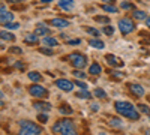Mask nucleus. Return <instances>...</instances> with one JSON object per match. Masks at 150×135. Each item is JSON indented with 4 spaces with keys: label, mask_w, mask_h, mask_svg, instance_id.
Here are the masks:
<instances>
[{
    "label": "nucleus",
    "mask_w": 150,
    "mask_h": 135,
    "mask_svg": "<svg viewBox=\"0 0 150 135\" xmlns=\"http://www.w3.org/2000/svg\"><path fill=\"white\" fill-rule=\"evenodd\" d=\"M114 108L116 111L120 114V116H125L131 120H138L140 119V114L138 111L135 110V107L131 104V102H125V101H117L114 104Z\"/></svg>",
    "instance_id": "f257e3e1"
},
{
    "label": "nucleus",
    "mask_w": 150,
    "mask_h": 135,
    "mask_svg": "<svg viewBox=\"0 0 150 135\" xmlns=\"http://www.w3.org/2000/svg\"><path fill=\"white\" fill-rule=\"evenodd\" d=\"M119 30L123 35H129L131 32L135 30V24L131 18H122V20H119Z\"/></svg>",
    "instance_id": "39448f33"
},
{
    "label": "nucleus",
    "mask_w": 150,
    "mask_h": 135,
    "mask_svg": "<svg viewBox=\"0 0 150 135\" xmlns=\"http://www.w3.org/2000/svg\"><path fill=\"white\" fill-rule=\"evenodd\" d=\"M138 108H140V111H141V113L150 116V108H149L147 105H144V104H138Z\"/></svg>",
    "instance_id": "7c9ffc66"
},
{
    "label": "nucleus",
    "mask_w": 150,
    "mask_h": 135,
    "mask_svg": "<svg viewBox=\"0 0 150 135\" xmlns=\"http://www.w3.org/2000/svg\"><path fill=\"white\" fill-rule=\"evenodd\" d=\"M29 93L33 98H45V96H48V90L45 87H42V86H38V84L30 86V87H29Z\"/></svg>",
    "instance_id": "423d86ee"
},
{
    "label": "nucleus",
    "mask_w": 150,
    "mask_h": 135,
    "mask_svg": "<svg viewBox=\"0 0 150 135\" xmlns=\"http://www.w3.org/2000/svg\"><path fill=\"white\" fill-rule=\"evenodd\" d=\"M33 33L36 36H47L50 33V30H48V26H45V24H38Z\"/></svg>",
    "instance_id": "9b49d317"
},
{
    "label": "nucleus",
    "mask_w": 150,
    "mask_h": 135,
    "mask_svg": "<svg viewBox=\"0 0 150 135\" xmlns=\"http://www.w3.org/2000/svg\"><path fill=\"white\" fill-rule=\"evenodd\" d=\"M39 120H41V123H47V122H48V116L47 114H39Z\"/></svg>",
    "instance_id": "4c0bfd02"
},
{
    "label": "nucleus",
    "mask_w": 150,
    "mask_h": 135,
    "mask_svg": "<svg viewBox=\"0 0 150 135\" xmlns=\"http://www.w3.org/2000/svg\"><path fill=\"white\" fill-rule=\"evenodd\" d=\"M56 86L60 89V90H65V92H72L74 89V83H71L69 80H65V78H60L56 81Z\"/></svg>",
    "instance_id": "6e6552de"
},
{
    "label": "nucleus",
    "mask_w": 150,
    "mask_h": 135,
    "mask_svg": "<svg viewBox=\"0 0 150 135\" xmlns=\"http://www.w3.org/2000/svg\"><path fill=\"white\" fill-rule=\"evenodd\" d=\"M29 78H30L32 81H35V83H39V81L42 80L41 74H39V72H36V71H32V72H29Z\"/></svg>",
    "instance_id": "aec40b11"
},
{
    "label": "nucleus",
    "mask_w": 150,
    "mask_h": 135,
    "mask_svg": "<svg viewBox=\"0 0 150 135\" xmlns=\"http://www.w3.org/2000/svg\"><path fill=\"white\" fill-rule=\"evenodd\" d=\"M24 42L29 44V45H36L38 44V36L33 33V35H26L24 36Z\"/></svg>",
    "instance_id": "dca6fc26"
},
{
    "label": "nucleus",
    "mask_w": 150,
    "mask_h": 135,
    "mask_svg": "<svg viewBox=\"0 0 150 135\" xmlns=\"http://www.w3.org/2000/svg\"><path fill=\"white\" fill-rule=\"evenodd\" d=\"M15 68H18V69H24V68H26V65H23V63H15Z\"/></svg>",
    "instance_id": "a19ab883"
},
{
    "label": "nucleus",
    "mask_w": 150,
    "mask_h": 135,
    "mask_svg": "<svg viewBox=\"0 0 150 135\" xmlns=\"http://www.w3.org/2000/svg\"><path fill=\"white\" fill-rule=\"evenodd\" d=\"M59 111H60V114L69 116V114H72V108H71L69 105H60V107H59Z\"/></svg>",
    "instance_id": "4be33fe9"
},
{
    "label": "nucleus",
    "mask_w": 150,
    "mask_h": 135,
    "mask_svg": "<svg viewBox=\"0 0 150 135\" xmlns=\"http://www.w3.org/2000/svg\"><path fill=\"white\" fill-rule=\"evenodd\" d=\"M39 51H41L42 54H48V56L53 54V50H50V48H48V50H47V48H39Z\"/></svg>",
    "instance_id": "e433bc0d"
},
{
    "label": "nucleus",
    "mask_w": 150,
    "mask_h": 135,
    "mask_svg": "<svg viewBox=\"0 0 150 135\" xmlns=\"http://www.w3.org/2000/svg\"><path fill=\"white\" fill-rule=\"evenodd\" d=\"M77 98H80V99H89V98H90V93L87 92V89H81V90L77 93Z\"/></svg>",
    "instance_id": "b1692460"
},
{
    "label": "nucleus",
    "mask_w": 150,
    "mask_h": 135,
    "mask_svg": "<svg viewBox=\"0 0 150 135\" xmlns=\"http://www.w3.org/2000/svg\"><path fill=\"white\" fill-rule=\"evenodd\" d=\"M69 60H71V65L75 69H84L87 65V57L81 53H72L69 56Z\"/></svg>",
    "instance_id": "20e7f679"
},
{
    "label": "nucleus",
    "mask_w": 150,
    "mask_h": 135,
    "mask_svg": "<svg viewBox=\"0 0 150 135\" xmlns=\"http://www.w3.org/2000/svg\"><path fill=\"white\" fill-rule=\"evenodd\" d=\"M5 27H6V29H9V30H17V29H20V24H18V23L8 21V23H5Z\"/></svg>",
    "instance_id": "a878e982"
},
{
    "label": "nucleus",
    "mask_w": 150,
    "mask_h": 135,
    "mask_svg": "<svg viewBox=\"0 0 150 135\" xmlns=\"http://www.w3.org/2000/svg\"><path fill=\"white\" fill-rule=\"evenodd\" d=\"M59 8L65 11H72L74 9V2L72 0H59Z\"/></svg>",
    "instance_id": "4468645a"
},
{
    "label": "nucleus",
    "mask_w": 150,
    "mask_h": 135,
    "mask_svg": "<svg viewBox=\"0 0 150 135\" xmlns=\"http://www.w3.org/2000/svg\"><path fill=\"white\" fill-rule=\"evenodd\" d=\"M50 26H54L57 29H65L69 26V21L68 20H63V18H53L50 21Z\"/></svg>",
    "instance_id": "1a4fd4ad"
},
{
    "label": "nucleus",
    "mask_w": 150,
    "mask_h": 135,
    "mask_svg": "<svg viewBox=\"0 0 150 135\" xmlns=\"http://www.w3.org/2000/svg\"><path fill=\"white\" fill-rule=\"evenodd\" d=\"M14 20V14L12 12H8L5 9L0 11V23H8V21H12Z\"/></svg>",
    "instance_id": "ddd939ff"
},
{
    "label": "nucleus",
    "mask_w": 150,
    "mask_h": 135,
    "mask_svg": "<svg viewBox=\"0 0 150 135\" xmlns=\"http://www.w3.org/2000/svg\"><path fill=\"white\" fill-rule=\"evenodd\" d=\"M66 44H68V45H80L81 41H80V39H68Z\"/></svg>",
    "instance_id": "f704fd0d"
},
{
    "label": "nucleus",
    "mask_w": 150,
    "mask_h": 135,
    "mask_svg": "<svg viewBox=\"0 0 150 135\" xmlns=\"http://www.w3.org/2000/svg\"><path fill=\"white\" fill-rule=\"evenodd\" d=\"M102 9H104L105 12H111V14H116V12L119 11L116 6H112V5H110V3H108V5H104V6H102Z\"/></svg>",
    "instance_id": "cd10ccee"
},
{
    "label": "nucleus",
    "mask_w": 150,
    "mask_h": 135,
    "mask_svg": "<svg viewBox=\"0 0 150 135\" xmlns=\"http://www.w3.org/2000/svg\"><path fill=\"white\" fill-rule=\"evenodd\" d=\"M0 38H2L3 41H14L15 36L9 33V32H5V30H0Z\"/></svg>",
    "instance_id": "6ab92c4d"
},
{
    "label": "nucleus",
    "mask_w": 150,
    "mask_h": 135,
    "mask_svg": "<svg viewBox=\"0 0 150 135\" xmlns=\"http://www.w3.org/2000/svg\"><path fill=\"white\" fill-rule=\"evenodd\" d=\"M75 84H77L80 89H87V84H86V83H83V81H77Z\"/></svg>",
    "instance_id": "58836bf2"
},
{
    "label": "nucleus",
    "mask_w": 150,
    "mask_h": 135,
    "mask_svg": "<svg viewBox=\"0 0 150 135\" xmlns=\"http://www.w3.org/2000/svg\"><path fill=\"white\" fill-rule=\"evenodd\" d=\"M89 44H90L92 47L98 48V50H104V48H105V44H104L102 41H99V39H90Z\"/></svg>",
    "instance_id": "a211bd4d"
},
{
    "label": "nucleus",
    "mask_w": 150,
    "mask_h": 135,
    "mask_svg": "<svg viewBox=\"0 0 150 135\" xmlns=\"http://www.w3.org/2000/svg\"><path fill=\"white\" fill-rule=\"evenodd\" d=\"M20 134L21 135H38V134H42V128L33 123V122L21 120L20 122Z\"/></svg>",
    "instance_id": "7ed1b4c3"
},
{
    "label": "nucleus",
    "mask_w": 150,
    "mask_h": 135,
    "mask_svg": "<svg viewBox=\"0 0 150 135\" xmlns=\"http://www.w3.org/2000/svg\"><path fill=\"white\" fill-rule=\"evenodd\" d=\"M0 98H3V93L2 92H0Z\"/></svg>",
    "instance_id": "09e8293b"
},
{
    "label": "nucleus",
    "mask_w": 150,
    "mask_h": 135,
    "mask_svg": "<svg viewBox=\"0 0 150 135\" xmlns=\"http://www.w3.org/2000/svg\"><path fill=\"white\" fill-rule=\"evenodd\" d=\"M110 75L114 78V80H122V78L125 77V74L120 72V71H111V72H110Z\"/></svg>",
    "instance_id": "bb28decb"
},
{
    "label": "nucleus",
    "mask_w": 150,
    "mask_h": 135,
    "mask_svg": "<svg viewBox=\"0 0 150 135\" xmlns=\"http://www.w3.org/2000/svg\"><path fill=\"white\" fill-rule=\"evenodd\" d=\"M120 8H123V9H134V5L132 3H128V2H122L120 3Z\"/></svg>",
    "instance_id": "72a5a7b5"
},
{
    "label": "nucleus",
    "mask_w": 150,
    "mask_h": 135,
    "mask_svg": "<svg viewBox=\"0 0 150 135\" xmlns=\"http://www.w3.org/2000/svg\"><path fill=\"white\" fill-rule=\"evenodd\" d=\"M2 105H3V102H2V101H0V107H2Z\"/></svg>",
    "instance_id": "8fccbe9b"
},
{
    "label": "nucleus",
    "mask_w": 150,
    "mask_h": 135,
    "mask_svg": "<svg viewBox=\"0 0 150 135\" xmlns=\"http://www.w3.org/2000/svg\"><path fill=\"white\" fill-rule=\"evenodd\" d=\"M90 108H92V111H98V110H99V105H98V104H92Z\"/></svg>",
    "instance_id": "ea45409f"
},
{
    "label": "nucleus",
    "mask_w": 150,
    "mask_h": 135,
    "mask_svg": "<svg viewBox=\"0 0 150 135\" xmlns=\"http://www.w3.org/2000/svg\"><path fill=\"white\" fill-rule=\"evenodd\" d=\"M108 123H110L111 126H114V128H122V126H123L122 120H120V119H116V117H110V119H108Z\"/></svg>",
    "instance_id": "412c9836"
},
{
    "label": "nucleus",
    "mask_w": 150,
    "mask_h": 135,
    "mask_svg": "<svg viewBox=\"0 0 150 135\" xmlns=\"http://www.w3.org/2000/svg\"><path fill=\"white\" fill-rule=\"evenodd\" d=\"M0 48H3V42L2 41H0Z\"/></svg>",
    "instance_id": "de8ad7c7"
},
{
    "label": "nucleus",
    "mask_w": 150,
    "mask_h": 135,
    "mask_svg": "<svg viewBox=\"0 0 150 135\" xmlns=\"http://www.w3.org/2000/svg\"><path fill=\"white\" fill-rule=\"evenodd\" d=\"M101 72H102V68H101V65H99V63H93L89 68V74H90V75H99Z\"/></svg>",
    "instance_id": "2eb2a0df"
},
{
    "label": "nucleus",
    "mask_w": 150,
    "mask_h": 135,
    "mask_svg": "<svg viewBox=\"0 0 150 135\" xmlns=\"http://www.w3.org/2000/svg\"><path fill=\"white\" fill-rule=\"evenodd\" d=\"M105 60H107V65H110V66H112V68H120V66L125 65L123 60H122L120 57L114 56V54H107V56H105Z\"/></svg>",
    "instance_id": "0eeeda50"
},
{
    "label": "nucleus",
    "mask_w": 150,
    "mask_h": 135,
    "mask_svg": "<svg viewBox=\"0 0 150 135\" xmlns=\"http://www.w3.org/2000/svg\"><path fill=\"white\" fill-rule=\"evenodd\" d=\"M146 26L150 29V17H147V18H146Z\"/></svg>",
    "instance_id": "79ce46f5"
},
{
    "label": "nucleus",
    "mask_w": 150,
    "mask_h": 135,
    "mask_svg": "<svg viewBox=\"0 0 150 135\" xmlns=\"http://www.w3.org/2000/svg\"><path fill=\"white\" fill-rule=\"evenodd\" d=\"M33 108L38 110V111H42V113H48L50 110H51V105L48 102H41V101H36L33 102Z\"/></svg>",
    "instance_id": "9d476101"
},
{
    "label": "nucleus",
    "mask_w": 150,
    "mask_h": 135,
    "mask_svg": "<svg viewBox=\"0 0 150 135\" xmlns=\"http://www.w3.org/2000/svg\"><path fill=\"white\" fill-rule=\"evenodd\" d=\"M104 2H108V3H112V0H104Z\"/></svg>",
    "instance_id": "49530a36"
},
{
    "label": "nucleus",
    "mask_w": 150,
    "mask_h": 135,
    "mask_svg": "<svg viewBox=\"0 0 150 135\" xmlns=\"http://www.w3.org/2000/svg\"><path fill=\"white\" fill-rule=\"evenodd\" d=\"M132 15H134L135 20H146L147 18V14H146L144 11H134Z\"/></svg>",
    "instance_id": "5701e85b"
},
{
    "label": "nucleus",
    "mask_w": 150,
    "mask_h": 135,
    "mask_svg": "<svg viewBox=\"0 0 150 135\" xmlns=\"http://www.w3.org/2000/svg\"><path fill=\"white\" fill-rule=\"evenodd\" d=\"M42 42H44V45H47V47H56V45H59V41L54 39V38H50L48 35H47V38L42 39Z\"/></svg>",
    "instance_id": "f3484780"
},
{
    "label": "nucleus",
    "mask_w": 150,
    "mask_h": 135,
    "mask_svg": "<svg viewBox=\"0 0 150 135\" xmlns=\"http://www.w3.org/2000/svg\"><path fill=\"white\" fill-rule=\"evenodd\" d=\"M9 50H11V53H15V54H21L23 53V50H21L20 47H11Z\"/></svg>",
    "instance_id": "c9c22d12"
},
{
    "label": "nucleus",
    "mask_w": 150,
    "mask_h": 135,
    "mask_svg": "<svg viewBox=\"0 0 150 135\" xmlns=\"http://www.w3.org/2000/svg\"><path fill=\"white\" fill-rule=\"evenodd\" d=\"M2 9H5V6H3L2 3H0V11H2Z\"/></svg>",
    "instance_id": "a18cd8bd"
},
{
    "label": "nucleus",
    "mask_w": 150,
    "mask_h": 135,
    "mask_svg": "<svg viewBox=\"0 0 150 135\" xmlns=\"http://www.w3.org/2000/svg\"><path fill=\"white\" fill-rule=\"evenodd\" d=\"M53 132L54 134H62V135H74L75 134V125H74V122L69 120V119L59 120L57 123L53 126Z\"/></svg>",
    "instance_id": "f03ea898"
},
{
    "label": "nucleus",
    "mask_w": 150,
    "mask_h": 135,
    "mask_svg": "<svg viewBox=\"0 0 150 135\" xmlns=\"http://www.w3.org/2000/svg\"><path fill=\"white\" fill-rule=\"evenodd\" d=\"M93 95H95L96 98H99V99H105V98H107V93H105V90H102V89H95Z\"/></svg>",
    "instance_id": "393cba45"
},
{
    "label": "nucleus",
    "mask_w": 150,
    "mask_h": 135,
    "mask_svg": "<svg viewBox=\"0 0 150 135\" xmlns=\"http://www.w3.org/2000/svg\"><path fill=\"white\" fill-rule=\"evenodd\" d=\"M86 32H87V33H90V35H93L95 38H98V36L101 35V32H99L98 29H93V27H87V29H86Z\"/></svg>",
    "instance_id": "c756f323"
},
{
    "label": "nucleus",
    "mask_w": 150,
    "mask_h": 135,
    "mask_svg": "<svg viewBox=\"0 0 150 135\" xmlns=\"http://www.w3.org/2000/svg\"><path fill=\"white\" fill-rule=\"evenodd\" d=\"M129 86V90L134 93V95H137V96H143L144 95V87L143 86H140V84H128Z\"/></svg>",
    "instance_id": "f8f14e48"
},
{
    "label": "nucleus",
    "mask_w": 150,
    "mask_h": 135,
    "mask_svg": "<svg viewBox=\"0 0 150 135\" xmlns=\"http://www.w3.org/2000/svg\"><path fill=\"white\" fill-rule=\"evenodd\" d=\"M6 2H9V3H17V2H21V0H6Z\"/></svg>",
    "instance_id": "37998d69"
},
{
    "label": "nucleus",
    "mask_w": 150,
    "mask_h": 135,
    "mask_svg": "<svg viewBox=\"0 0 150 135\" xmlns=\"http://www.w3.org/2000/svg\"><path fill=\"white\" fill-rule=\"evenodd\" d=\"M104 33L108 35V36H111L112 33H114V29H112L111 26H105V27H104Z\"/></svg>",
    "instance_id": "473e14b6"
},
{
    "label": "nucleus",
    "mask_w": 150,
    "mask_h": 135,
    "mask_svg": "<svg viewBox=\"0 0 150 135\" xmlns=\"http://www.w3.org/2000/svg\"><path fill=\"white\" fill-rule=\"evenodd\" d=\"M95 21L102 23V24H108L110 23V18L108 17H95Z\"/></svg>",
    "instance_id": "2f4dec72"
},
{
    "label": "nucleus",
    "mask_w": 150,
    "mask_h": 135,
    "mask_svg": "<svg viewBox=\"0 0 150 135\" xmlns=\"http://www.w3.org/2000/svg\"><path fill=\"white\" fill-rule=\"evenodd\" d=\"M41 2H42V3H50L51 0H41Z\"/></svg>",
    "instance_id": "c03bdc74"
},
{
    "label": "nucleus",
    "mask_w": 150,
    "mask_h": 135,
    "mask_svg": "<svg viewBox=\"0 0 150 135\" xmlns=\"http://www.w3.org/2000/svg\"><path fill=\"white\" fill-rule=\"evenodd\" d=\"M72 74H74V77L77 78V80H84V78H86V74H84V72H83L81 69H77V71H74Z\"/></svg>",
    "instance_id": "c85d7f7f"
}]
</instances>
